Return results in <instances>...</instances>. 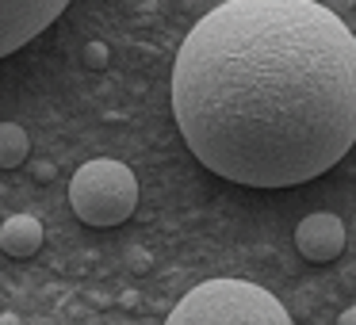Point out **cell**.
Masks as SVG:
<instances>
[{
  "instance_id": "obj_7",
  "label": "cell",
  "mask_w": 356,
  "mask_h": 325,
  "mask_svg": "<svg viewBox=\"0 0 356 325\" xmlns=\"http://www.w3.org/2000/svg\"><path fill=\"white\" fill-rule=\"evenodd\" d=\"M31 153V134L19 123H0V169H19Z\"/></svg>"
},
{
  "instance_id": "obj_3",
  "label": "cell",
  "mask_w": 356,
  "mask_h": 325,
  "mask_svg": "<svg viewBox=\"0 0 356 325\" xmlns=\"http://www.w3.org/2000/svg\"><path fill=\"white\" fill-rule=\"evenodd\" d=\"M70 207L81 222L96 230L123 226L138 207V176L111 157L85 161L70 180Z\"/></svg>"
},
{
  "instance_id": "obj_5",
  "label": "cell",
  "mask_w": 356,
  "mask_h": 325,
  "mask_svg": "<svg viewBox=\"0 0 356 325\" xmlns=\"http://www.w3.org/2000/svg\"><path fill=\"white\" fill-rule=\"evenodd\" d=\"M295 249L307 256L310 264H330L345 253V222L330 210L307 215L295 226Z\"/></svg>"
},
{
  "instance_id": "obj_6",
  "label": "cell",
  "mask_w": 356,
  "mask_h": 325,
  "mask_svg": "<svg viewBox=\"0 0 356 325\" xmlns=\"http://www.w3.org/2000/svg\"><path fill=\"white\" fill-rule=\"evenodd\" d=\"M42 249V222L31 215H12L0 226V253L12 260H27Z\"/></svg>"
},
{
  "instance_id": "obj_2",
  "label": "cell",
  "mask_w": 356,
  "mask_h": 325,
  "mask_svg": "<svg viewBox=\"0 0 356 325\" xmlns=\"http://www.w3.org/2000/svg\"><path fill=\"white\" fill-rule=\"evenodd\" d=\"M291 314L272 291L249 279H207L169 310V325H287Z\"/></svg>"
},
{
  "instance_id": "obj_1",
  "label": "cell",
  "mask_w": 356,
  "mask_h": 325,
  "mask_svg": "<svg viewBox=\"0 0 356 325\" xmlns=\"http://www.w3.org/2000/svg\"><path fill=\"white\" fill-rule=\"evenodd\" d=\"M172 119L230 184H307L356 142V35L318 0H226L177 50Z\"/></svg>"
},
{
  "instance_id": "obj_9",
  "label": "cell",
  "mask_w": 356,
  "mask_h": 325,
  "mask_svg": "<svg viewBox=\"0 0 356 325\" xmlns=\"http://www.w3.org/2000/svg\"><path fill=\"white\" fill-rule=\"evenodd\" d=\"M337 322H341V325H356V306H348V310H345V314H341V317H337Z\"/></svg>"
},
{
  "instance_id": "obj_4",
  "label": "cell",
  "mask_w": 356,
  "mask_h": 325,
  "mask_svg": "<svg viewBox=\"0 0 356 325\" xmlns=\"http://www.w3.org/2000/svg\"><path fill=\"white\" fill-rule=\"evenodd\" d=\"M65 8H70V0H0V58L27 47Z\"/></svg>"
},
{
  "instance_id": "obj_8",
  "label": "cell",
  "mask_w": 356,
  "mask_h": 325,
  "mask_svg": "<svg viewBox=\"0 0 356 325\" xmlns=\"http://www.w3.org/2000/svg\"><path fill=\"white\" fill-rule=\"evenodd\" d=\"M108 62H111V50H108V42L92 39V42L85 47V65H88V69H104Z\"/></svg>"
}]
</instances>
